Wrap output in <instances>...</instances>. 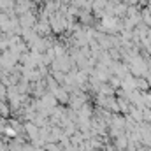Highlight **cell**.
<instances>
[{"label":"cell","mask_w":151,"mask_h":151,"mask_svg":"<svg viewBox=\"0 0 151 151\" xmlns=\"http://www.w3.org/2000/svg\"><path fill=\"white\" fill-rule=\"evenodd\" d=\"M113 146L116 148V150H119V151L127 150V146H128V137H127V134H121V135L114 137V144Z\"/></svg>","instance_id":"1"},{"label":"cell","mask_w":151,"mask_h":151,"mask_svg":"<svg viewBox=\"0 0 151 151\" xmlns=\"http://www.w3.org/2000/svg\"><path fill=\"white\" fill-rule=\"evenodd\" d=\"M53 25H55V30H56V32H62V30L65 28V19H63V18H55Z\"/></svg>","instance_id":"2"},{"label":"cell","mask_w":151,"mask_h":151,"mask_svg":"<svg viewBox=\"0 0 151 151\" xmlns=\"http://www.w3.org/2000/svg\"><path fill=\"white\" fill-rule=\"evenodd\" d=\"M56 97H58L60 102H69V95H67L65 90H58V91H56Z\"/></svg>","instance_id":"3"},{"label":"cell","mask_w":151,"mask_h":151,"mask_svg":"<svg viewBox=\"0 0 151 151\" xmlns=\"http://www.w3.org/2000/svg\"><path fill=\"white\" fill-rule=\"evenodd\" d=\"M106 151H119V150H116V148H114L113 144H109V146L106 148Z\"/></svg>","instance_id":"4"}]
</instances>
